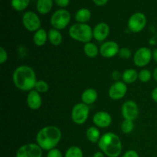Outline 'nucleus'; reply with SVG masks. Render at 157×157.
Listing matches in <instances>:
<instances>
[{"mask_svg": "<svg viewBox=\"0 0 157 157\" xmlns=\"http://www.w3.org/2000/svg\"><path fill=\"white\" fill-rule=\"evenodd\" d=\"M61 137L62 133L58 127L47 126L41 128L37 133L36 142L43 150L49 151L58 146Z\"/></svg>", "mask_w": 157, "mask_h": 157, "instance_id": "f03ea898", "label": "nucleus"}, {"mask_svg": "<svg viewBox=\"0 0 157 157\" xmlns=\"http://www.w3.org/2000/svg\"><path fill=\"white\" fill-rule=\"evenodd\" d=\"M153 74L148 69H143L138 73V79L143 83H147L150 81Z\"/></svg>", "mask_w": 157, "mask_h": 157, "instance_id": "cd10ccee", "label": "nucleus"}, {"mask_svg": "<svg viewBox=\"0 0 157 157\" xmlns=\"http://www.w3.org/2000/svg\"><path fill=\"white\" fill-rule=\"evenodd\" d=\"M48 33L44 29H40L37 32H35L33 36V41L35 45L37 46H43L47 41Z\"/></svg>", "mask_w": 157, "mask_h": 157, "instance_id": "aec40b11", "label": "nucleus"}, {"mask_svg": "<svg viewBox=\"0 0 157 157\" xmlns=\"http://www.w3.org/2000/svg\"><path fill=\"white\" fill-rule=\"evenodd\" d=\"M127 92V84L124 81H118L113 83L108 90V95L112 100L118 101L124 98Z\"/></svg>", "mask_w": 157, "mask_h": 157, "instance_id": "f8f14e48", "label": "nucleus"}, {"mask_svg": "<svg viewBox=\"0 0 157 157\" xmlns=\"http://www.w3.org/2000/svg\"><path fill=\"white\" fill-rule=\"evenodd\" d=\"M120 51L119 45L113 41H108L103 43L100 47V54L102 57L110 58L118 55Z\"/></svg>", "mask_w": 157, "mask_h": 157, "instance_id": "ddd939ff", "label": "nucleus"}, {"mask_svg": "<svg viewBox=\"0 0 157 157\" xmlns=\"http://www.w3.org/2000/svg\"><path fill=\"white\" fill-rule=\"evenodd\" d=\"M69 35L72 39L83 43L90 42L93 37V30L91 27L87 24H77L72 25L68 30Z\"/></svg>", "mask_w": 157, "mask_h": 157, "instance_id": "20e7f679", "label": "nucleus"}, {"mask_svg": "<svg viewBox=\"0 0 157 157\" xmlns=\"http://www.w3.org/2000/svg\"><path fill=\"white\" fill-rule=\"evenodd\" d=\"M27 104L31 110H38L42 104V99L39 92L34 89L30 90L27 96Z\"/></svg>", "mask_w": 157, "mask_h": 157, "instance_id": "dca6fc26", "label": "nucleus"}, {"mask_svg": "<svg viewBox=\"0 0 157 157\" xmlns=\"http://www.w3.org/2000/svg\"><path fill=\"white\" fill-rule=\"evenodd\" d=\"M54 0H38L36 8L38 12L41 15H46L48 13L53 6Z\"/></svg>", "mask_w": 157, "mask_h": 157, "instance_id": "6ab92c4d", "label": "nucleus"}, {"mask_svg": "<svg viewBox=\"0 0 157 157\" xmlns=\"http://www.w3.org/2000/svg\"><path fill=\"white\" fill-rule=\"evenodd\" d=\"M8 59L7 52L3 47H0V64H4Z\"/></svg>", "mask_w": 157, "mask_h": 157, "instance_id": "2f4dec72", "label": "nucleus"}, {"mask_svg": "<svg viewBox=\"0 0 157 157\" xmlns=\"http://www.w3.org/2000/svg\"><path fill=\"white\" fill-rule=\"evenodd\" d=\"M104 155L105 154L102 151H98L93 155V157H104Z\"/></svg>", "mask_w": 157, "mask_h": 157, "instance_id": "4c0bfd02", "label": "nucleus"}, {"mask_svg": "<svg viewBox=\"0 0 157 157\" xmlns=\"http://www.w3.org/2000/svg\"><path fill=\"white\" fill-rule=\"evenodd\" d=\"M35 90L41 93H46L49 90V85L46 81H43V80H40V81H37L36 84H35Z\"/></svg>", "mask_w": 157, "mask_h": 157, "instance_id": "c85d7f7f", "label": "nucleus"}, {"mask_svg": "<svg viewBox=\"0 0 157 157\" xmlns=\"http://www.w3.org/2000/svg\"><path fill=\"white\" fill-rule=\"evenodd\" d=\"M153 78H154L155 81H157V67L155 68L154 71H153Z\"/></svg>", "mask_w": 157, "mask_h": 157, "instance_id": "ea45409f", "label": "nucleus"}, {"mask_svg": "<svg viewBox=\"0 0 157 157\" xmlns=\"http://www.w3.org/2000/svg\"><path fill=\"white\" fill-rule=\"evenodd\" d=\"M119 56L121 58H124V59H128L131 57V51L130 50L127 48H120L119 53H118Z\"/></svg>", "mask_w": 157, "mask_h": 157, "instance_id": "c756f323", "label": "nucleus"}, {"mask_svg": "<svg viewBox=\"0 0 157 157\" xmlns=\"http://www.w3.org/2000/svg\"><path fill=\"white\" fill-rule=\"evenodd\" d=\"M64 157H83V151L80 147L73 146L67 149Z\"/></svg>", "mask_w": 157, "mask_h": 157, "instance_id": "a878e982", "label": "nucleus"}, {"mask_svg": "<svg viewBox=\"0 0 157 157\" xmlns=\"http://www.w3.org/2000/svg\"><path fill=\"white\" fill-rule=\"evenodd\" d=\"M30 0H11V6L18 12L25 10L29 5Z\"/></svg>", "mask_w": 157, "mask_h": 157, "instance_id": "393cba45", "label": "nucleus"}, {"mask_svg": "<svg viewBox=\"0 0 157 157\" xmlns=\"http://www.w3.org/2000/svg\"><path fill=\"white\" fill-rule=\"evenodd\" d=\"M93 122L97 127L106 128L112 124V117L107 112L98 111L94 115Z\"/></svg>", "mask_w": 157, "mask_h": 157, "instance_id": "4468645a", "label": "nucleus"}, {"mask_svg": "<svg viewBox=\"0 0 157 157\" xmlns=\"http://www.w3.org/2000/svg\"><path fill=\"white\" fill-rule=\"evenodd\" d=\"M84 52L89 58H96L100 53V48L98 46L92 42L85 43L84 45Z\"/></svg>", "mask_w": 157, "mask_h": 157, "instance_id": "b1692460", "label": "nucleus"}, {"mask_svg": "<svg viewBox=\"0 0 157 157\" xmlns=\"http://www.w3.org/2000/svg\"><path fill=\"white\" fill-rule=\"evenodd\" d=\"M58 6L61 8H65L67 7L69 5L70 0H54Z\"/></svg>", "mask_w": 157, "mask_h": 157, "instance_id": "72a5a7b5", "label": "nucleus"}, {"mask_svg": "<svg viewBox=\"0 0 157 157\" xmlns=\"http://www.w3.org/2000/svg\"><path fill=\"white\" fill-rule=\"evenodd\" d=\"M122 157H140V156L137 152L135 151V150H130L124 153Z\"/></svg>", "mask_w": 157, "mask_h": 157, "instance_id": "473e14b6", "label": "nucleus"}, {"mask_svg": "<svg viewBox=\"0 0 157 157\" xmlns=\"http://www.w3.org/2000/svg\"><path fill=\"white\" fill-rule=\"evenodd\" d=\"M86 137L87 138V140L90 142L93 143V144L98 143L100 139H101L100 130L96 127H89V128H87V131H86Z\"/></svg>", "mask_w": 157, "mask_h": 157, "instance_id": "5701e85b", "label": "nucleus"}, {"mask_svg": "<svg viewBox=\"0 0 157 157\" xmlns=\"http://www.w3.org/2000/svg\"><path fill=\"white\" fill-rule=\"evenodd\" d=\"M93 2H94L95 5L98 6H103L104 5H106L108 2V0H93Z\"/></svg>", "mask_w": 157, "mask_h": 157, "instance_id": "c9c22d12", "label": "nucleus"}, {"mask_svg": "<svg viewBox=\"0 0 157 157\" xmlns=\"http://www.w3.org/2000/svg\"><path fill=\"white\" fill-rule=\"evenodd\" d=\"M90 113L89 106L84 103H78L75 104L71 110V120L78 125L84 124L87 121Z\"/></svg>", "mask_w": 157, "mask_h": 157, "instance_id": "423d86ee", "label": "nucleus"}, {"mask_svg": "<svg viewBox=\"0 0 157 157\" xmlns=\"http://www.w3.org/2000/svg\"><path fill=\"white\" fill-rule=\"evenodd\" d=\"M121 130L125 134H128V133H131L134 128V124H133V121H130V120H124L121 124Z\"/></svg>", "mask_w": 157, "mask_h": 157, "instance_id": "bb28decb", "label": "nucleus"}, {"mask_svg": "<svg viewBox=\"0 0 157 157\" xmlns=\"http://www.w3.org/2000/svg\"><path fill=\"white\" fill-rule=\"evenodd\" d=\"M71 21V14L67 10L61 9L57 10L51 17L52 27L58 30H62L67 26Z\"/></svg>", "mask_w": 157, "mask_h": 157, "instance_id": "39448f33", "label": "nucleus"}, {"mask_svg": "<svg viewBox=\"0 0 157 157\" xmlns=\"http://www.w3.org/2000/svg\"><path fill=\"white\" fill-rule=\"evenodd\" d=\"M98 147L108 157H118L122 153V142L119 136L112 132L104 133L101 136Z\"/></svg>", "mask_w": 157, "mask_h": 157, "instance_id": "7ed1b4c3", "label": "nucleus"}, {"mask_svg": "<svg viewBox=\"0 0 157 157\" xmlns=\"http://www.w3.org/2000/svg\"><path fill=\"white\" fill-rule=\"evenodd\" d=\"M48 40L51 44L55 46L59 45L62 42V35L59 30L54 28L51 29L48 32Z\"/></svg>", "mask_w": 157, "mask_h": 157, "instance_id": "a211bd4d", "label": "nucleus"}, {"mask_svg": "<svg viewBox=\"0 0 157 157\" xmlns=\"http://www.w3.org/2000/svg\"><path fill=\"white\" fill-rule=\"evenodd\" d=\"M47 157H63V155L58 149L55 148L49 150L47 154Z\"/></svg>", "mask_w": 157, "mask_h": 157, "instance_id": "7c9ffc66", "label": "nucleus"}, {"mask_svg": "<svg viewBox=\"0 0 157 157\" xmlns=\"http://www.w3.org/2000/svg\"><path fill=\"white\" fill-rule=\"evenodd\" d=\"M153 58L155 61L157 63V48L154 49L153 52Z\"/></svg>", "mask_w": 157, "mask_h": 157, "instance_id": "58836bf2", "label": "nucleus"}, {"mask_svg": "<svg viewBox=\"0 0 157 157\" xmlns=\"http://www.w3.org/2000/svg\"><path fill=\"white\" fill-rule=\"evenodd\" d=\"M91 18V12L88 9H79L75 14V20L78 23L81 24H86L88 21H90Z\"/></svg>", "mask_w": 157, "mask_h": 157, "instance_id": "412c9836", "label": "nucleus"}, {"mask_svg": "<svg viewBox=\"0 0 157 157\" xmlns=\"http://www.w3.org/2000/svg\"><path fill=\"white\" fill-rule=\"evenodd\" d=\"M110 34V26L105 22L98 23L93 29V37L96 41H104Z\"/></svg>", "mask_w": 157, "mask_h": 157, "instance_id": "2eb2a0df", "label": "nucleus"}, {"mask_svg": "<svg viewBox=\"0 0 157 157\" xmlns=\"http://www.w3.org/2000/svg\"><path fill=\"white\" fill-rule=\"evenodd\" d=\"M153 58V52L147 47L140 48L133 55V63L137 67L147 66Z\"/></svg>", "mask_w": 157, "mask_h": 157, "instance_id": "9d476101", "label": "nucleus"}, {"mask_svg": "<svg viewBox=\"0 0 157 157\" xmlns=\"http://www.w3.org/2000/svg\"><path fill=\"white\" fill-rule=\"evenodd\" d=\"M22 24L29 32H35L41 29V20L34 12H26L22 16Z\"/></svg>", "mask_w": 157, "mask_h": 157, "instance_id": "1a4fd4ad", "label": "nucleus"}, {"mask_svg": "<svg viewBox=\"0 0 157 157\" xmlns=\"http://www.w3.org/2000/svg\"><path fill=\"white\" fill-rule=\"evenodd\" d=\"M147 19L146 15L142 12H136L130 17L127 22V26L130 32L139 33L144 30L147 25Z\"/></svg>", "mask_w": 157, "mask_h": 157, "instance_id": "0eeeda50", "label": "nucleus"}, {"mask_svg": "<svg viewBox=\"0 0 157 157\" xmlns=\"http://www.w3.org/2000/svg\"><path fill=\"white\" fill-rule=\"evenodd\" d=\"M98 92L94 88L86 89L81 94V101L82 103L87 104V105H90L93 104L98 99Z\"/></svg>", "mask_w": 157, "mask_h": 157, "instance_id": "f3484780", "label": "nucleus"}, {"mask_svg": "<svg viewBox=\"0 0 157 157\" xmlns=\"http://www.w3.org/2000/svg\"><path fill=\"white\" fill-rule=\"evenodd\" d=\"M12 81L15 87L22 91L33 90L37 82L35 72L27 65L18 66L12 75Z\"/></svg>", "mask_w": 157, "mask_h": 157, "instance_id": "f257e3e1", "label": "nucleus"}, {"mask_svg": "<svg viewBox=\"0 0 157 157\" xmlns=\"http://www.w3.org/2000/svg\"><path fill=\"white\" fill-rule=\"evenodd\" d=\"M42 150L37 144H27L18 148L15 157H42Z\"/></svg>", "mask_w": 157, "mask_h": 157, "instance_id": "6e6552de", "label": "nucleus"}, {"mask_svg": "<svg viewBox=\"0 0 157 157\" xmlns=\"http://www.w3.org/2000/svg\"><path fill=\"white\" fill-rule=\"evenodd\" d=\"M121 113L124 120L135 121L140 114L137 104L133 101H127L124 103L121 107Z\"/></svg>", "mask_w": 157, "mask_h": 157, "instance_id": "9b49d317", "label": "nucleus"}, {"mask_svg": "<svg viewBox=\"0 0 157 157\" xmlns=\"http://www.w3.org/2000/svg\"><path fill=\"white\" fill-rule=\"evenodd\" d=\"M121 78H122V75H121V73H120L118 71H114L112 73V78H113L114 81H118Z\"/></svg>", "mask_w": 157, "mask_h": 157, "instance_id": "f704fd0d", "label": "nucleus"}, {"mask_svg": "<svg viewBox=\"0 0 157 157\" xmlns=\"http://www.w3.org/2000/svg\"><path fill=\"white\" fill-rule=\"evenodd\" d=\"M138 79V73L135 69L129 68L124 71L122 80L125 84H133Z\"/></svg>", "mask_w": 157, "mask_h": 157, "instance_id": "4be33fe9", "label": "nucleus"}, {"mask_svg": "<svg viewBox=\"0 0 157 157\" xmlns=\"http://www.w3.org/2000/svg\"><path fill=\"white\" fill-rule=\"evenodd\" d=\"M151 96L153 101H154L156 103H157V87L153 89V91H152Z\"/></svg>", "mask_w": 157, "mask_h": 157, "instance_id": "e433bc0d", "label": "nucleus"}]
</instances>
